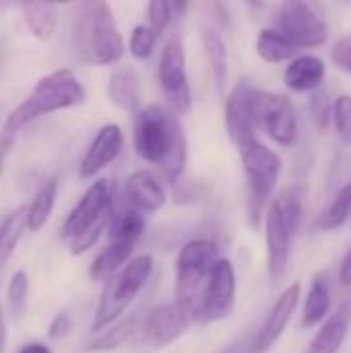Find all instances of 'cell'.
<instances>
[{"label": "cell", "mask_w": 351, "mask_h": 353, "mask_svg": "<svg viewBox=\"0 0 351 353\" xmlns=\"http://www.w3.org/2000/svg\"><path fill=\"white\" fill-rule=\"evenodd\" d=\"M4 319H2V308H0V353L4 350Z\"/></svg>", "instance_id": "41"}, {"label": "cell", "mask_w": 351, "mask_h": 353, "mask_svg": "<svg viewBox=\"0 0 351 353\" xmlns=\"http://www.w3.org/2000/svg\"><path fill=\"white\" fill-rule=\"evenodd\" d=\"M339 281H341V285H351V248L350 252L345 254V259H343V263H341V271H339Z\"/></svg>", "instance_id": "38"}, {"label": "cell", "mask_w": 351, "mask_h": 353, "mask_svg": "<svg viewBox=\"0 0 351 353\" xmlns=\"http://www.w3.org/2000/svg\"><path fill=\"white\" fill-rule=\"evenodd\" d=\"M155 37L157 33L147 27V25H137L130 33V41H128V50L134 58L139 60H147L151 58L153 54V48H155Z\"/></svg>", "instance_id": "32"}, {"label": "cell", "mask_w": 351, "mask_h": 353, "mask_svg": "<svg viewBox=\"0 0 351 353\" xmlns=\"http://www.w3.org/2000/svg\"><path fill=\"white\" fill-rule=\"evenodd\" d=\"M219 246L211 240H190L182 246L176 261V302L197 319V304L203 288L219 263Z\"/></svg>", "instance_id": "5"}, {"label": "cell", "mask_w": 351, "mask_h": 353, "mask_svg": "<svg viewBox=\"0 0 351 353\" xmlns=\"http://www.w3.org/2000/svg\"><path fill=\"white\" fill-rule=\"evenodd\" d=\"M25 230H27V207H19L4 217V221L0 223V267L10 259Z\"/></svg>", "instance_id": "27"}, {"label": "cell", "mask_w": 351, "mask_h": 353, "mask_svg": "<svg viewBox=\"0 0 351 353\" xmlns=\"http://www.w3.org/2000/svg\"><path fill=\"white\" fill-rule=\"evenodd\" d=\"M23 19L35 39L48 41L58 25V6L50 2H21Z\"/></svg>", "instance_id": "22"}, {"label": "cell", "mask_w": 351, "mask_h": 353, "mask_svg": "<svg viewBox=\"0 0 351 353\" xmlns=\"http://www.w3.org/2000/svg\"><path fill=\"white\" fill-rule=\"evenodd\" d=\"M12 147V139L10 137H4L0 139V176H2V170H4V161H6V155Z\"/></svg>", "instance_id": "39"}, {"label": "cell", "mask_w": 351, "mask_h": 353, "mask_svg": "<svg viewBox=\"0 0 351 353\" xmlns=\"http://www.w3.org/2000/svg\"><path fill=\"white\" fill-rule=\"evenodd\" d=\"M242 165L250 190V219L252 225H259L267 203H273L271 196L281 174V157L257 141L246 153H242Z\"/></svg>", "instance_id": "7"}, {"label": "cell", "mask_w": 351, "mask_h": 353, "mask_svg": "<svg viewBox=\"0 0 351 353\" xmlns=\"http://www.w3.org/2000/svg\"><path fill=\"white\" fill-rule=\"evenodd\" d=\"M325 72H327L325 62L319 56L304 54L290 62V66L283 72V81L292 91L308 93V91H319V87L325 81Z\"/></svg>", "instance_id": "19"}, {"label": "cell", "mask_w": 351, "mask_h": 353, "mask_svg": "<svg viewBox=\"0 0 351 353\" xmlns=\"http://www.w3.org/2000/svg\"><path fill=\"white\" fill-rule=\"evenodd\" d=\"M145 232V219L139 211L134 209H126L118 215H114L108 236L110 240H130V242H139L141 236Z\"/></svg>", "instance_id": "30"}, {"label": "cell", "mask_w": 351, "mask_h": 353, "mask_svg": "<svg viewBox=\"0 0 351 353\" xmlns=\"http://www.w3.org/2000/svg\"><path fill=\"white\" fill-rule=\"evenodd\" d=\"M333 62L351 77V33L341 37L333 48Z\"/></svg>", "instance_id": "37"}, {"label": "cell", "mask_w": 351, "mask_h": 353, "mask_svg": "<svg viewBox=\"0 0 351 353\" xmlns=\"http://www.w3.org/2000/svg\"><path fill=\"white\" fill-rule=\"evenodd\" d=\"M254 97L257 89L248 81H240L225 101V128L240 155L257 143L259 120Z\"/></svg>", "instance_id": "12"}, {"label": "cell", "mask_w": 351, "mask_h": 353, "mask_svg": "<svg viewBox=\"0 0 351 353\" xmlns=\"http://www.w3.org/2000/svg\"><path fill=\"white\" fill-rule=\"evenodd\" d=\"M17 353H52V350L48 345H43V343H27Z\"/></svg>", "instance_id": "40"}, {"label": "cell", "mask_w": 351, "mask_h": 353, "mask_svg": "<svg viewBox=\"0 0 351 353\" xmlns=\"http://www.w3.org/2000/svg\"><path fill=\"white\" fill-rule=\"evenodd\" d=\"M137 242H130V240H110L108 246L95 256L91 269H89V275L91 279H106L108 275L116 273L118 269H124L130 261V254H132V248H134Z\"/></svg>", "instance_id": "21"}, {"label": "cell", "mask_w": 351, "mask_h": 353, "mask_svg": "<svg viewBox=\"0 0 351 353\" xmlns=\"http://www.w3.org/2000/svg\"><path fill=\"white\" fill-rule=\"evenodd\" d=\"M134 151L137 155L176 182L186 168V134L180 118L170 108L151 103L137 114L134 120Z\"/></svg>", "instance_id": "1"}, {"label": "cell", "mask_w": 351, "mask_h": 353, "mask_svg": "<svg viewBox=\"0 0 351 353\" xmlns=\"http://www.w3.org/2000/svg\"><path fill=\"white\" fill-rule=\"evenodd\" d=\"M203 46L207 52V60L211 66V74H213V83H215V91L217 95H223L228 89V48L223 37L215 31V29H205L203 33Z\"/></svg>", "instance_id": "23"}, {"label": "cell", "mask_w": 351, "mask_h": 353, "mask_svg": "<svg viewBox=\"0 0 351 353\" xmlns=\"http://www.w3.org/2000/svg\"><path fill=\"white\" fill-rule=\"evenodd\" d=\"M137 329V316H128L124 321H120L118 325L108 327V331L99 333L91 343H87L85 352H110L116 350L120 345H124L128 341V337L134 333Z\"/></svg>", "instance_id": "29"}, {"label": "cell", "mask_w": 351, "mask_h": 353, "mask_svg": "<svg viewBox=\"0 0 351 353\" xmlns=\"http://www.w3.org/2000/svg\"><path fill=\"white\" fill-rule=\"evenodd\" d=\"M259 128L279 147H292L298 139V116L290 97L273 91H259L254 97Z\"/></svg>", "instance_id": "10"}, {"label": "cell", "mask_w": 351, "mask_h": 353, "mask_svg": "<svg viewBox=\"0 0 351 353\" xmlns=\"http://www.w3.org/2000/svg\"><path fill=\"white\" fill-rule=\"evenodd\" d=\"M27 294H29V277L25 271H17L10 277V283L6 290V308L14 321L21 319L27 308Z\"/></svg>", "instance_id": "31"}, {"label": "cell", "mask_w": 351, "mask_h": 353, "mask_svg": "<svg viewBox=\"0 0 351 353\" xmlns=\"http://www.w3.org/2000/svg\"><path fill=\"white\" fill-rule=\"evenodd\" d=\"M236 269L228 259H219V263L213 267L203 294L197 304V319L194 323H217L225 319L236 302Z\"/></svg>", "instance_id": "9"}, {"label": "cell", "mask_w": 351, "mask_h": 353, "mask_svg": "<svg viewBox=\"0 0 351 353\" xmlns=\"http://www.w3.org/2000/svg\"><path fill=\"white\" fill-rule=\"evenodd\" d=\"M300 294H302V285L300 283H292L273 304V308L269 310L265 323L261 325V329L257 331L252 343L248 345V353H265L271 350V345L283 335V331L288 329L292 314L298 308L300 302Z\"/></svg>", "instance_id": "15"}, {"label": "cell", "mask_w": 351, "mask_h": 353, "mask_svg": "<svg viewBox=\"0 0 351 353\" xmlns=\"http://www.w3.org/2000/svg\"><path fill=\"white\" fill-rule=\"evenodd\" d=\"M74 54L95 66L116 64L124 54V41L106 2H85L72 23Z\"/></svg>", "instance_id": "2"}, {"label": "cell", "mask_w": 351, "mask_h": 353, "mask_svg": "<svg viewBox=\"0 0 351 353\" xmlns=\"http://www.w3.org/2000/svg\"><path fill=\"white\" fill-rule=\"evenodd\" d=\"M0 62H2V52H0Z\"/></svg>", "instance_id": "43"}, {"label": "cell", "mask_w": 351, "mask_h": 353, "mask_svg": "<svg viewBox=\"0 0 351 353\" xmlns=\"http://www.w3.org/2000/svg\"><path fill=\"white\" fill-rule=\"evenodd\" d=\"M4 8H6V4H4V2H0V12H2Z\"/></svg>", "instance_id": "42"}, {"label": "cell", "mask_w": 351, "mask_h": 353, "mask_svg": "<svg viewBox=\"0 0 351 353\" xmlns=\"http://www.w3.org/2000/svg\"><path fill=\"white\" fill-rule=\"evenodd\" d=\"M351 217V184H345L317 221L319 230H339Z\"/></svg>", "instance_id": "28"}, {"label": "cell", "mask_w": 351, "mask_h": 353, "mask_svg": "<svg viewBox=\"0 0 351 353\" xmlns=\"http://www.w3.org/2000/svg\"><path fill=\"white\" fill-rule=\"evenodd\" d=\"M351 323V302H343L321 327V331L308 343L306 353H339L343 347Z\"/></svg>", "instance_id": "18"}, {"label": "cell", "mask_w": 351, "mask_h": 353, "mask_svg": "<svg viewBox=\"0 0 351 353\" xmlns=\"http://www.w3.org/2000/svg\"><path fill=\"white\" fill-rule=\"evenodd\" d=\"M114 219V201H112V186L108 180L93 182L87 192L81 196L77 207L66 217L60 236L68 240L70 252L74 256L85 254L99 236L110 230Z\"/></svg>", "instance_id": "4"}, {"label": "cell", "mask_w": 351, "mask_h": 353, "mask_svg": "<svg viewBox=\"0 0 351 353\" xmlns=\"http://www.w3.org/2000/svg\"><path fill=\"white\" fill-rule=\"evenodd\" d=\"M273 21L277 29L298 48H317L329 37V27L323 17L302 0L279 4Z\"/></svg>", "instance_id": "8"}, {"label": "cell", "mask_w": 351, "mask_h": 353, "mask_svg": "<svg viewBox=\"0 0 351 353\" xmlns=\"http://www.w3.org/2000/svg\"><path fill=\"white\" fill-rule=\"evenodd\" d=\"M56 196H58V180L50 178L48 182H43L37 190V194L33 196L31 205L27 207V230L29 232H39L56 205Z\"/></svg>", "instance_id": "25"}, {"label": "cell", "mask_w": 351, "mask_h": 353, "mask_svg": "<svg viewBox=\"0 0 351 353\" xmlns=\"http://www.w3.org/2000/svg\"><path fill=\"white\" fill-rule=\"evenodd\" d=\"M70 331H72V319H70V314L66 310H62V312H58L52 319V323L48 327V337L54 339V341L56 339H64Z\"/></svg>", "instance_id": "36"}, {"label": "cell", "mask_w": 351, "mask_h": 353, "mask_svg": "<svg viewBox=\"0 0 351 353\" xmlns=\"http://www.w3.org/2000/svg\"><path fill=\"white\" fill-rule=\"evenodd\" d=\"M329 310H331L329 288H327V283L321 277H317L310 283V290H308V296H306V302H304V310H302L300 327L302 329L317 327L319 323H323L329 316Z\"/></svg>", "instance_id": "26"}, {"label": "cell", "mask_w": 351, "mask_h": 353, "mask_svg": "<svg viewBox=\"0 0 351 353\" xmlns=\"http://www.w3.org/2000/svg\"><path fill=\"white\" fill-rule=\"evenodd\" d=\"M108 95L114 105L128 114H139V103H141V89H139V77L134 70L122 66L116 68L110 74L108 81Z\"/></svg>", "instance_id": "20"}, {"label": "cell", "mask_w": 351, "mask_h": 353, "mask_svg": "<svg viewBox=\"0 0 351 353\" xmlns=\"http://www.w3.org/2000/svg\"><path fill=\"white\" fill-rule=\"evenodd\" d=\"M333 101L329 99V95L325 91H317L310 99V112H312V118L314 122L321 126V128H327V124L331 122L333 118Z\"/></svg>", "instance_id": "35"}, {"label": "cell", "mask_w": 351, "mask_h": 353, "mask_svg": "<svg viewBox=\"0 0 351 353\" xmlns=\"http://www.w3.org/2000/svg\"><path fill=\"white\" fill-rule=\"evenodd\" d=\"M257 54L261 56V60L269 64H279L298 58V46H294L277 27H269L261 29L257 37Z\"/></svg>", "instance_id": "24"}, {"label": "cell", "mask_w": 351, "mask_h": 353, "mask_svg": "<svg viewBox=\"0 0 351 353\" xmlns=\"http://www.w3.org/2000/svg\"><path fill=\"white\" fill-rule=\"evenodd\" d=\"M153 271V259L149 254L134 256L124 269H120L108 283L99 298L95 316H93V331L99 333L108 327H112L124 310L134 302L143 285L147 283L149 275Z\"/></svg>", "instance_id": "6"}, {"label": "cell", "mask_w": 351, "mask_h": 353, "mask_svg": "<svg viewBox=\"0 0 351 353\" xmlns=\"http://www.w3.org/2000/svg\"><path fill=\"white\" fill-rule=\"evenodd\" d=\"M190 323H192L190 314L174 300V302L155 306L145 316V321L141 325V335L149 347L161 350V347H168L174 341H178L186 333Z\"/></svg>", "instance_id": "14"}, {"label": "cell", "mask_w": 351, "mask_h": 353, "mask_svg": "<svg viewBox=\"0 0 351 353\" xmlns=\"http://www.w3.org/2000/svg\"><path fill=\"white\" fill-rule=\"evenodd\" d=\"M87 93L77 74L68 68L54 70L46 77H41L33 91L27 95L23 103H19L4 122V137H14L23 126L31 124L39 116L68 110L74 105H81L85 101Z\"/></svg>", "instance_id": "3"}, {"label": "cell", "mask_w": 351, "mask_h": 353, "mask_svg": "<svg viewBox=\"0 0 351 353\" xmlns=\"http://www.w3.org/2000/svg\"><path fill=\"white\" fill-rule=\"evenodd\" d=\"M124 145V134L118 124H106L99 128L95 139L91 141L85 157L81 159L79 165V178L89 180L95 178L101 170H106L122 151Z\"/></svg>", "instance_id": "16"}, {"label": "cell", "mask_w": 351, "mask_h": 353, "mask_svg": "<svg viewBox=\"0 0 351 353\" xmlns=\"http://www.w3.org/2000/svg\"><path fill=\"white\" fill-rule=\"evenodd\" d=\"M300 225L290 221L275 203L269 205L265 215V240H267V271L273 285H277L290 265L292 256V240Z\"/></svg>", "instance_id": "13"}, {"label": "cell", "mask_w": 351, "mask_h": 353, "mask_svg": "<svg viewBox=\"0 0 351 353\" xmlns=\"http://www.w3.org/2000/svg\"><path fill=\"white\" fill-rule=\"evenodd\" d=\"M174 12H176V8L172 2H151L147 6V19L151 23V29L155 33H161L170 25Z\"/></svg>", "instance_id": "34"}, {"label": "cell", "mask_w": 351, "mask_h": 353, "mask_svg": "<svg viewBox=\"0 0 351 353\" xmlns=\"http://www.w3.org/2000/svg\"><path fill=\"white\" fill-rule=\"evenodd\" d=\"M159 83L168 99V108L176 114H188L192 108V93L186 74V56L178 39H170L159 56Z\"/></svg>", "instance_id": "11"}, {"label": "cell", "mask_w": 351, "mask_h": 353, "mask_svg": "<svg viewBox=\"0 0 351 353\" xmlns=\"http://www.w3.org/2000/svg\"><path fill=\"white\" fill-rule=\"evenodd\" d=\"M124 196L130 209L143 213H157L166 205V190L161 182L149 170H137L128 176L124 184Z\"/></svg>", "instance_id": "17"}, {"label": "cell", "mask_w": 351, "mask_h": 353, "mask_svg": "<svg viewBox=\"0 0 351 353\" xmlns=\"http://www.w3.org/2000/svg\"><path fill=\"white\" fill-rule=\"evenodd\" d=\"M333 122L339 139L351 145V95H339L333 105Z\"/></svg>", "instance_id": "33"}]
</instances>
